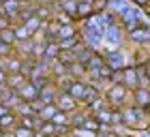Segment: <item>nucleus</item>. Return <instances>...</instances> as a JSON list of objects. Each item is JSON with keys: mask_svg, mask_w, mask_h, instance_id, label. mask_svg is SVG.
I'll return each mask as SVG.
<instances>
[{"mask_svg": "<svg viewBox=\"0 0 150 137\" xmlns=\"http://www.w3.org/2000/svg\"><path fill=\"white\" fill-rule=\"evenodd\" d=\"M133 105L139 109H150V90L148 88H135L133 90Z\"/></svg>", "mask_w": 150, "mask_h": 137, "instance_id": "39448f33", "label": "nucleus"}, {"mask_svg": "<svg viewBox=\"0 0 150 137\" xmlns=\"http://www.w3.org/2000/svg\"><path fill=\"white\" fill-rule=\"evenodd\" d=\"M0 137H15V135H13V131H4L2 129V131H0Z\"/></svg>", "mask_w": 150, "mask_h": 137, "instance_id": "473e14b6", "label": "nucleus"}, {"mask_svg": "<svg viewBox=\"0 0 150 137\" xmlns=\"http://www.w3.org/2000/svg\"><path fill=\"white\" fill-rule=\"evenodd\" d=\"M13 52H15V47H11V45H6V43L0 41V58H9Z\"/></svg>", "mask_w": 150, "mask_h": 137, "instance_id": "a878e982", "label": "nucleus"}, {"mask_svg": "<svg viewBox=\"0 0 150 137\" xmlns=\"http://www.w3.org/2000/svg\"><path fill=\"white\" fill-rule=\"evenodd\" d=\"M13 135L15 137H37V131H32V129H26L22 124H17L15 129H13Z\"/></svg>", "mask_w": 150, "mask_h": 137, "instance_id": "5701e85b", "label": "nucleus"}, {"mask_svg": "<svg viewBox=\"0 0 150 137\" xmlns=\"http://www.w3.org/2000/svg\"><path fill=\"white\" fill-rule=\"evenodd\" d=\"M77 6H79V0H58L56 2V9L71 15L73 19H77Z\"/></svg>", "mask_w": 150, "mask_h": 137, "instance_id": "9d476101", "label": "nucleus"}, {"mask_svg": "<svg viewBox=\"0 0 150 137\" xmlns=\"http://www.w3.org/2000/svg\"><path fill=\"white\" fill-rule=\"evenodd\" d=\"M94 118H97L101 124H107V126H112V107H105V109H101L99 114H94Z\"/></svg>", "mask_w": 150, "mask_h": 137, "instance_id": "412c9836", "label": "nucleus"}, {"mask_svg": "<svg viewBox=\"0 0 150 137\" xmlns=\"http://www.w3.org/2000/svg\"><path fill=\"white\" fill-rule=\"evenodd\" d=\"M37 137H43V135H39V133H37Z\"/></svg>", "mask_w": 150, "mask_h": 137, "instance_id": "58836bf2", "label": "nucleus"}, {"mask_svg": "<svg viewBox=\"0 0 150 137\" xmlns=\"http://www.w3.org/2000/svg\"><path fill=\"white\" fill-rule=\"evenodd\" d=\"M122 124L129 129H148L150 114L146 109H139L135 105H127V107H122Z\"/></svg>", "mask_w": 150, "mask_h": 137, "instance_id": "f03ea898", "label": "nucleus"}, {"mask_svg": "<svg viewBox=\"0 0 150 137\" xmlns=\"http://www.w3.org/2000/svg\"><path fill=\"white\" fill-rule=\"evenodd\" d=\"M71 135H75V137H99L97 131H90V129H84V126H73Z\"/></svg>", "mask_w": 150, "mask_h": 137, "instance_id": "4be33fe9", "label": "nucleus"}, {"mask_svg": "<svg viewBox=\"0 0 150 137\" xmlns=\"http://www.w3.org/2000/svg\"><path fill=\"white\" fill-rule=\"evenodd\" d=\"M110 84H122V68H116L110 77Z\"/></svg>", "mask_w": 150, "mask_h": 137, "instance_id": "bb28decb", "label": "nucleus"}, {"mask_svg": "<svg viewBox=\"0 0 150 137\" xmlns=\"http://www.w3.org/2000/svg\"><path fill=\"white\" fill-rule=\"evenodd\" d=\"M122 84H125L129 90L139 88V71H137V66H125L122 68Z\"/></svg>", "mask_w": 150, "mask_h": 137, "instance_id": "20e7f679", "label": "nucleus"}, {"mask_svg": "<svg viewBox=\"0 0 150 137\" xmlns=\"http://www.w3.org/2000/svg\"><path fill=\"white\" fill-rule=\"evenodd\" d=\"M129 39L133 41V43H139V45H144V43H148L150 41V30L146 28V26H137L135 30H131L129 32Z\"/></svg>", "mask_w": 150, "mask_h": 137, "instance_id": "9b49d317", "label": "nucleus"}, {"mask_svg": "<svg viewBox=\"0 0 150 137\" xmlns=\"http://www.w3.org/2000/svg\"><path fill=\"white\" fill-rule=\"evenodd\" d=\"M43 122L45 120H41L39 116H24V118H19V124L26 126V129H32V131H39Z\"/></svg>", "mask_w": 150, "mask_h": 137, "instance_id": "2eb2a0df", "label": "nucleus"}, {"mask_svg": "<svg viewBox=\"0 0 150 137\" xmlns=\"http://www.w3.org/2000/svg\"><path fill=\"white\" fill-rule=\"evenodd\" d=\"M6 81H9V71H6V68H0V84L6 86Z\"/></svg>", "mask_w": 150, "mask_h": 137, "instance_id": "7c9ffc66", "label": "nucleus"}, {"mask_svg": "<svg viewBox=\"0 0 150 137\" xmlns=\"http://www.w3.org/2000/svg\"><path fill=\"white\" fill-rule=\"evenodd\" d=\"M144 68H146V73H148V75H150V62H148V64H146V66H144Z\"/></svg>", "mask_w": 150, "mask_h": 137, "instance_id": "e433bc0d", "label": "nucleus"}, {"mask_svg": "<svg viewBox=\"0 0 150 137\" xmlns=\"http://www.w3.org/2000/svg\"><path fill=\"white\" fill-rule=\"evenodd\" d=\"M0 41H2V43H6V45H11V47H17V37H15V30H13V26L0 32Z\"/></svg>", "mask_w": 150, "mask_h": 137, "instance_id": "aec40b11", "label": "nucleus"}, {"mask_svg": "<svg viewBox=\"0 0 150 137\" xmlns=\"http://www.w3.org/2000/svg\"><path fill=\"white\" fill-rule=\"evenodd\" d=\"M56 114H58V107H56V103H47V105H45V107L39 112V118H41V120H45V122H50V120H52Z\"/></svg>", "mask_w": 150, "mask_h": 137, "instance_id": "6ab92c4d", "label": "nucleus"}, {"mask_svg": "<svg viewBox=\"0 0 150 137\" xmlns=\"http://www.w3.org/2000/svg\"><path fill=\"white\" fill-rule=\"evenodd\" d=\"M105 99L110 107L122 109L127 105H133V90H129L125 84H110V88L105 90Z\"/></svg>", "mask_w": 150, "mask_h": 137, "instance_id": "f257e3e1", "label": "nucleus"}, {"mask_svg": "<svg viewBox=\"0 0 150 137\" xmlns=\"http://www.w3.org/2000/svg\"><path fill=\"white\" fill-rule=\"evenodd\" d=\"M60 45H58V41H47L45 43V58L43 60H56L60 56Z\"/></svg>", "mask_w": 150, "mask_h": 137, "instance_id": "dca6fc26", "label": "nucleus"}, {"mask_svg": "<svg viewBox=\"0 0 150 137\" xmlns=\"http://www.w3.org/2000/svg\"><path fill=\"white\" fill-rule=\"evenodd\" d=\"M58 92H60V88L56 86V81L54 79H50L47 84L41 88V92H39V99H43L45 103H56V99H58Z\"/></svg>", "mask_w": 150, "mask_h": 137, "instance_id": "423d86ee", "label": "nucleus"}, {"mask_svg": "<svg viewBox=\"0 0 150 137\" xmlns=\"http://www.w3.org/2000/svg\"><path fill=\"white\" fill-rule=\"evenodd\" d=\"M69 137H75V135H69Z\"/></svg>", "mask_w": 150, "mask_h": 137, "instance_id": "ea45409f", "label": "nucleus"}, {"mask_svg": "<svg viewBox=\"0 0 150 137\" xmlns=\"http://www.w3.org/2000/svg\"><path fill=\"white\" fill-rule=\"evenodd\" d=\"M54 19H56V22H58L60 26H71V24L75 22V19H73L71 15H67V13H62V11H58V13H56V17H54Z\"/></svg>", "mask_w": 150, "mask_h": 137, "instance_id": "b1692460", "label": "nucleus"}, {"mask_svg": "<svg viewBox=\"0 0 150 137\" xmlns=\"http://www.w3.org/2000/svg\"><path fill=\"white\" fill-rule=\"evenodd\" d=\"M0 68H6L4 66V58H0Z\"/></svg>", "mask_w": 150, "mask_h": 137, "instance_id": "c9c22d12", "label": "nucleus"}, {"mask_svg": "<svg viewBox=\"0 0 150 137\" xmlns=\"http://www.w3.org/2000/svg\"><path fill=\"white\" fill-rule=\"evenodd\" d=\"M24 64H26V58H22L17 52H13L9 58H4V66L9 73H22L24 71Z\"/></svg>", "mask_w": 150, "mask_h": 137, "instance_id": "0eeeda50", "label": "nucleus"}, {"mask_svg": "<svg viewBox=\"0 0 150 137\" xmlns=\"http://www.w3.org/2000/svg\"><path fill=\"white\" fill-rule=\"evenodd\" d=\"M37 4H52V6H56V2L58 0H35Z\"/></svg>", "mask_w": 150, "mask_h": 137, "instance_id": "2f4dec72", "label": "nucleus"}, {"mask_svg": "<svg viewBox=\"0 0 150 137\" xmlns=\"http://www.w3.org/2000/svg\"><path fill=\"white\" fill-rule=\"evenodd\" d=\"M86 86H88V81H81V79H73V84L69 86V92L73 99H77L81 105H84V94H86Z\"/></svg>", "mask_w": 150, "mask_h": 137, "instance_id": "6e6552de", "label": "nucleus"}, {"mask_svg": "<svg viewBox=\"0 0 150 137\" xmlns=\"http://www.w3.org/2000/svg\"><path fill=\"white\" fill-rule=\"evenodd\" d=\"M11 19L9 17H0V32H2V30H6V28H11Z\"/></svg>", "mask_w": 150, "mask_h": 137, "instance_id": "c85d7f7f", "label": "nucleus"}, {"mask_svg": "<svg viewBox=\"0 0 150 137\" xmlns=\"http://www.w3.org/2000/svg\"><path fill=\"white\" fill-rule=\"evenodd\" d=\"M30 103H32V107H35V112H37V114H39L41 109H43V107L47 105V103H45L43 99H35V101H30Z\"/></svg>", "mask_w": 150, "mask_h": 137, "instance_id": "cd10ccee", "label": "nucleus"}, {"mask_svg": "<svg viewBox=\"0 0 150 137\" xmlns=\"http://www.w3.org/2000/svg\"><path fill=\"white\" fill-rule=\"evenodd\" d=\"M148 114H150V109H148Z\"/></svg>", "mask_w": 150, "mask_h": 137, "instance_id": "37998d69", "label": "nucleus"}, {"mask_svg": "<svg viewBox=\"0 0 150 137\" xmlns=\"http://www.w3.org/2000/svg\"><path fill=\"white\" fill-rule=\"evenodd\" d=\"M26 81H30V79L26 77L24 73H9V81H6V86H9L11 90H19Z\"/></svg>", "mask_w": 150, "mask_h": 137, "instance_id": "4468645a", "label": "nucleus"}, {"mask_svg": "<svg viewBox=\"0 0 150 137\" xmlns=\"http://www.w3.org/2000/svg\"><path fill=\"white\" fill-rule=\"evenodd\" d=\"M56 6H52V4H37V11H35V15L41 17L43 22H52L54 17H56Z\"/></svg>", "mask_w": 150, "mask_h": 137, "instance_id": "f8f14e48", "label": "nucleus"}, {"mask_svg": "<svg viewBox=\"0 0 150 137\" xmlns=\"http://www.w3.org/2000/svg\"><path fill=\"white\" fill-rule=\"evenodd\" d=\"M0 17H6L4 15V9H2V2H0Z\"/></svg>", "mask_w": 150, "mask_h": 137, "instance_id": "f704fd0d", "label": "nucleus"}, {"mask_svg": "<svg viewBox=\"0 0 150 137\" xmlns=\"http://www.w3.org/2000/svg\"><path fill=\"white\" fill-rule=\"evenodd\" d=\"M0 2H4V0H0Z\"/></svg>", "mask_w": 150, "mask_h": 137, "instance_id": "a19ab883", "label": "nucleus"}, {"mask_svg": "<svg viewBox=\"0 0 150 137\" xmlns=\"http://www.w3.org/2000/svg\"><path fill=\"white\" fill-rule=\"evenodd\" d=\"M11 112H13V109H11L9 105H6V103L0 101V118H2V116H6V114H11Z\"/></svg>", "mask_w": 150, "mask_h": 137, "instance_id": "c756f323", "label": "nucleus"}, {"mask_svg": "<svg viewBox=\"0 0 150 137\" xmlns=\"http://www.w3.org/2000/svg\"><path fill=\"white\" fill-rule=\"evenodd\" d=\"M150 2V0H133V4H137V6H146Z\"/></svg>", "mask_w": 150, "mask_h": 137, "instance_id": "72a5a7b5", "label": "nucleus"}, {"mask_svg": "<svg viewBox=\"0 0 150 137\" xmlns=\"http://www.w3.org/2000/svg\"><path fill=\"white\" fill-rule=\"evenodd\" d=\"M148 90H150V86H148Z\"/></svg>", "mask_w": 150, "mask_h": 137, "instance_id": "79ce46f5", "label": "nucleus"}, {"mask_svg": "<svg viewBox=\"0 0 150 137\" xmlns=\"http://www.w3.org/2000/svg\"><path fill=\"white\" fill-rule=\"evenodd\" d=\"M19 97H22V101H35V99H39V92H41V88L39 86H35L32 81H26V84L19 88Z\"/></svg>", "mask_w": 150, "mask_h": 137, "instance_id": "1a4fd4ad", "label": "nucleus"}, {"mask_svg": "<svg viewBox=\"0 0 150 137\" xmlns=\"http://www.w3.org/2000/svg\"><path fill=\"white\" fill-rule=\"evenodd\" d=\"M13 30H15V37H17V43H24V41H30L35 34H32L28 30V26L26 24H17V26H13Z\"/></svg>", "mask_w": 150, "mask_h": 137, "instance_id": "f3484780", "label": "nucleus"}, {"mask_svg": "<svg viewBox=\"0 0 150 137\" xmlns=\"http://www.w3.org/2000/svg\"><path fill=\"white\" fill-rule=\"evenodd\" d=\"M15 114L19 116V118H24V116H39V114L35 112V107H32L30 101H22V103L15 107Z\"/></svg>", "mask_w": 150, "mask_h": 137, "instance_id": "a211bd4d", "label": "nucleus"}, {"mask_svg": "<svg viewBox=\"0 0 150 137\" xmlns=\"http://www.w3.org/2000/svg\"><path fill=\"white\" fill-rule=\"evenodd\" d=\"M122 124V109L112 107V126H120Z\"/></svg>", "mask_w": 150, "mask_h": 137, "instance_id": "393cba45", "label": "nucleus"}, {"mask_svg": "<svg viewBox=\"0 0 150 137\" xmlns=\"http://www.w3.org/2000/svg\"><path fill=\"white\" fill-rule=\"evenodd\" d=\"M56 107L60 109V112H64V114H75V112H79L84 105H81L77 99H73L67 90H60L58 99H56Z\"/></svg>", "mask_w": 150, "mask_h": 137, "instance_id": "7ed1b4c3", "label": "nucleus"}, {"mask_svg": "<svg viewBox=\"0 0 150 137\" xmlns=\"http://www.w3.org/2000/svg\"><path fill=\"white\" fill-rule=\"evenodd\" d=\"M19 2H35V0H19Z\"/></svg>", "mask_w": 150, "mask_h": 137, "instance_id": "4c0bfd02", "label": "nucleus"}, {"mask_svg": "<svg viewBox=\"0 0 150 137\" xmlns=\"http://www.w3.org/2000/svg\"><path fill=\"white\" fill-rule=\"evenodd\" d=\"M105 107H110V103H107V99H105V94H101L99 99H94L92 103H88V105L84 107L90 116H94V114H99L101 109H105Z\"/></svg>", "mask_w": 150, "mask_h": 137, "instance_id": "ddd939ff", "label": "nucleus"}]
</instances>
